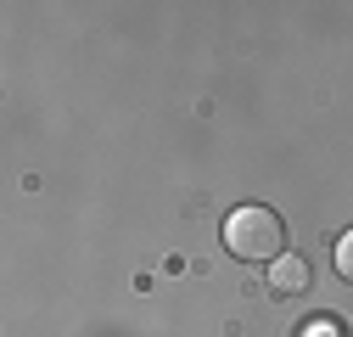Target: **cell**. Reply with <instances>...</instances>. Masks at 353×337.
Returning a JSON list of instances; mask_svg holds the SVG:
<instances>
[{"label":"cell","instance_id":"6da1fadb","mask_svg":"<svg viewBox=\"0 0 353 337\" xmlns=\"http://www.w3.org/2000/svg\"><path fill=\"white\" fill-rule=\"evenodd\" d=\"M225 247L236 259H247V264H275L286 253V220L270 202H241L225 220Z\"/></svg>","mask_w":353,"mask_h":337},{"label":"cell","instance_id":"7a4b0ae2","mask_svg":"<svg viewBox=\"0 0 353 337\" xmlns=\"http://www.w3.org/2000/svg\"><path fill=\"white\" fill-rule=\"evenodd\" d=\"M270 292H275V298H297V292H308V259L281 253V259L270 264Z\"/></svg>","mask_w":353,"mask_h":337},{"label":"cell","instance_id":"3957f363","mask_svg":"<svg viewBox=\"0 0 353 337\" xmlns=\"http://www.w3.org/2000/svg\"><path fill=\"white\" fill-rule=\"evenodd\" d=\"M331 264H336V276H342V281L353 287V225H347V231L336 236V247H331Z\"/></svg>","mask_w":353,"mask_h":337}]
</instances>
